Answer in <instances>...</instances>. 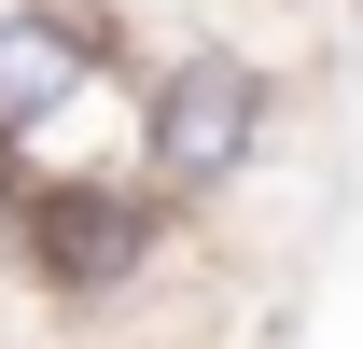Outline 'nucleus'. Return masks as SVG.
Listing matches in <instances>:
<instances>
[{"label": "nucleus", "instance_id": "obj_2", "mask_svg": "<svg viewBox=\"0 0 363 349\" xmlns=\"http://www.w3.org/2000/svg\"><path fill=\"white\" fill-rule=\"evenodd\" d=\"M168 252H182V223L140 196V168H28V196H14V279L70 321L154 294Z\"/></svg>", "mask_w": 363, "mask_h": 349}, {"label": "nucleus", "instance_id": "obj_1", "mask_svg": "<svg viewBox=\"0 0 363 349\" xmlns=\"http://www.w3.org/2000/svg\"><path fill=\"white\" fill-rule=\"evenodd\" d=\"M279 112H294V70L266 43H168L126 70V168L154 210H224L238 182L279 154Z\"/></svg>", "mask_w": 363, "mask_h": 349}, {"label": "nucleus", "instance_id": "obj_3", "mask_svg": "<svg viewBox=\"0 0 363 349\" xmlns=\"http://www.w3.org/2000/svg\"><path fill=\"white\" fill-rule=\"evenodd\" d=\"M140 56L98 28L84 0H0V168H56L70 154V112L112 98Z\"/></svg>", "mask_w": 363, "mask_h": 349}]
</instances>
